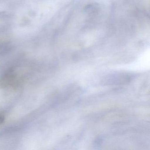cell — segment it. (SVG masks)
<instances>
[{
  "instance_id": "obj_1",
  "label": "cell",
  "mask_w": 150,
  "mask_h": 150,
  "mask_svg": "<svg viewBox=\"0 0 150 150\" xmlns=\"http://www.w3.org/2000/svg\"><path fill=\"white\" fill-rule=\"evenodd\" d=\"M132 76L124 73L116 74L108 76L105 81L107 84H125L131 80Z\"/></svg>"
},
{
  "instance_id": "obj_2",
  "label": "cell",
  "mask_w": 150,
  "mask_h": 150,
  "mask_svg": "<svg viewBox=\"0 0 150 150\" xmlns=\"http://www.w3.org/2000/svg\"><path fill=\"white\" fill-rule=\"evenodd\" d=\"M16 74L13 70H10L5 73L0 79V87L7 88L16 84Z\"/></svg>"
},
{
  "instance_id": "obj_3",
  "label": "cell",
  "mask_w": 150,
  "mask_h": 150,
  "mask_svg": "<svg viewBox=\"0 0 150 150\" xmlns=\"http://www.w3.org/2000/svg\"><path fill=\"white\" fill-rule=\"evenodd\" d=\"M4 121H5V117L3 116L0 115V124L3 123Z\"/></svg>"
}]
</instances>
